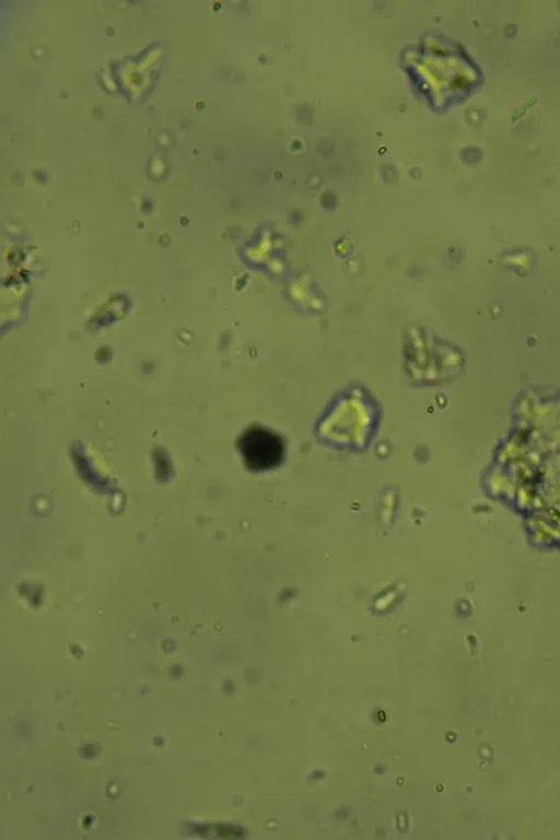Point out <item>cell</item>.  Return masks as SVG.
Instances as JSON below:
<instances>
[{"label": "cell", "instance_id": "obj_1", "mask_svg": "<svg viewBox=\"0 0 560 840\" xmlns=\"http://www.w3.org/2000/svg\"><path fill=\"white\" fill-rule=\"evenodd\" d=\"M245 466L252 471H266L281 465L284 442L275 432L262 427L245 430L237 442Z\"/></svg>", "mask_w": 560, "mask_h": 840}]
</instances>
